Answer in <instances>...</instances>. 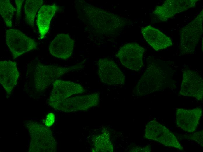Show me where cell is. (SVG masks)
I'll use <instances>...</instances> for the list:
<instances>
[{
    "label": "cell",
    "mask_w": 203,
    "mask_h": 152,
    "mask_svg": "<svg viewBox=\"0 0 203 152\" xmlns=\"http://www.w3.org/2000/svg\"><path fill=\"white\" fill-rule=\"evenodd\" d=\"M84 61L69 66L45 65L38 61L31 62L27 71V76H32L34 88L37 91L46 89L58 78L71 71L80 70Z\"/></svg>",
    "instance_id": "cell-1"
},
{
    "label": "cell",
    "mask_w": 203,
    "mask_h": 152,
    "mask_svg": "<svg viewBox=\"0 0 203 152\" xmlns=\"http://www.w3.org/2000/svg\"><path fill=\"white\" fill-rule=\"evenodd\" d=\"M25 125L30 137L29 152H54L56 143L50 129L48 127L31 120Z\"/></svg>",
    "instance_id": "cell-2"
},
{
    "label": "cell",
    "mask_w": 203,
    "mask_h": 152,
    "mask_svg": "<svg viewBox=\"0 0 203 152\" xmlns=\"http://www.w3.org/2000/svg\"><path fill=\"white\" fill-rule=\"evenodd\" d=\"M167 74L160 66L152 63L147 67L135 87L138 96L153 93L164 88Z\"/></svg>",
    "instance_id": "cell-3"
},
{
    "label": "cell",
    "mask_w": 203,
    "mask_h": 152,
    "mask_svg": "<svg viewBox=\"0 0 203 152\" xmlns=\"http://www.w3.org/2000/svg\"><path fill=\"white\" fill-rule=\"evenodd\" d=\"M203 9L195 19L181 30L179 49L181 55L193 54L202 33Z\"/></svg>",
    "instance_id": "cell-4"
},
{
    "label": "cell",
    "mask_w": 203,
    "mask_h": 152,
    "mask_svg": "<svg viewBox=\"0 0 203 152\" xmlns=\"http://www.w3.org/2000/svg\"><path fill=\"white\" fill-rule=\"evenodd\" d=\"M91 23L96 29L105 33H115L126 24L125 18L98 8L91 7Z\"/></svg>",
    "instance_id": "cell-5"
},
{
    "label": "cell",
    "mask_w": 203,
    "mask_h": 152,
    "mask_svg": "<svg viewBox=\"0 0 203 152\" xmlns=\"http://www.w3.org/2000/svg\"><path fill=\"white\" fill-rule=\"evenodd\" d=\"M99 101L98 93L69 97L60 101L49 105L55 109L68 112L87 110L98 105Z\"/></svg>",
    "instance_id": "cell-6"
},
{
    "label": "cell",
    "mask_w": 203,
    "mask_h": 152,
    "mask_svg": "<svg viewBox=\"0 0 203 152\" xmlns=\"http://www.w3.org/2000/svg\"><path fill=\"white\" fill-rule=\"evenodd\" d=\"M6 44L14 59L36 49L37 44L18 29H10L6 32Z\"/></svg>",
    "instance_id": "cell-7"
},
{
    "label": "cell",
    "mask_w": 203,
    "mask_h": 152,
    "mask_svg": "<svg viewBox=\"0 0 203 152\" xmlns=\"http://www.w3.org/2000/svg\"><path fill=\"white\" fill-rule=\"evenodd\" d=\"M144 137L166 146L180 150H182L183 148L173 133L155 120L150 121L147 124Z\"/></svg>",
    "instance_id": "cell-8"
},
{
    "label": "cell",
    "mask_w": 203,
    "mask_h": 152,
    "mask_svg": "<svg viewBox=\"0 0 203 152\" xmlns=\"http://www.w3.org/2000/svg\"><path fill=\"white\" fill-rule=\"evenodd\" d=\"M144 49L138 44L130 43L121 47L116 56L121 64L134 71L139 70L143 66V56Z\"/></svg>",
    "instance_id": "cell-9"
},
{
    "label": "cell",
    "mask_w": 203,
    "mask_h": 152,
    "mask_svg": "<svg viewBox=\"0 0 203 152\" xmlns=\"http://www.w3.org/2000/svg\"><path fill=\"white\" fill-rule=\"evenodd\" d=\"M97 65L98 75L102 83L108 85L124 83L125 76L113 61L107 58H100Z\"/></svg>",
    "instance_id": "cell-10"
},
{
    "label": "cell",
    "mask_w": 203,
    "mask_h": 152,
    "mask_svg": "<svg viewBox=\"0 0 203 152\" xmlns=\"http://www.w3.org/2000/svg\"><path fill=\"white\" fill-rule=\"evenodd\" d=\"M179 94L181 95L194 97L198 101H202L203 80L200 74L192 70H184Z\"/></svg>",
    "instance_id": "cell-11"
},
{
    "label": "cell",
    "mask_w": 203,
    "mask_h": 152,
    "mask_svg": "<svg viewBox=\"0 0 203 152\" xmlns=\"http://www.w3.org/2000/svg\"><path fill=\"white\" fill-rule=\"evenodd\" d=\"M197 0H167L157 6L153 13L160 20L166 21L176 14L195 6Z\"/></svg>",
    "instance_id": "cell-12"
},
{
    "label": "cell",
    "mask_w": 203,
    "mask_h": 152,
    "mask_svg": "<svg viewBox=\"0 0 203 152\" xmlns=\"http://www.w3.org/2000/svg\"><path fill=\"white\" fill-rule=\"evenodd\" d=\"M52 84V90L49 99V105L62 101L73 95L85 91L81 85L70 81L57 79Z\"/></svg>",
    "instance_id": "cell-13"
},
{
    "label": "cell",
    "mask_w": 203,
    "mask_h": 152,
    "mask_svg": "<svg viewBox=\"0 0 203 152\" xmlns=\"http://www.w3.org/2000/svg\"><path fill=\"white\" fill-rule=\"evenodd\" d=\"M202 115V110L200 108L192 109L178 108L176 113L177 126L186 132H194L197 128Z\"/></svg>",
    "instance_id": "cell-14"
},
{
    "label": "cell",
    "mask_w": 203,
    "mask_h": 152,
    "mask_svg": "<svg viewBox=\"0 0 203 152\" xmlns=\"http://www.w3.org/2000/svg\"><path fill=\"white\" fill-rule=\"evenodd\" d=\"M20 76L15 61L4 60L0 62V82L7 94H10L17 85Z\"/></svg>",
    "instance_id": "cell-15"
},
{
    "label": "cell",
    "mask_w": 203,
    "mask_h": 152,
    "mask_svg": "<svg viewBox=\"0 0 203 152\" xmlns=\"http://www.w3.org/2000/svg\"><path fill=\"white\" fill-rule=\"evenodd\" d=\"M74 41L67 34L57 35L50 42L49 47L50 53L54 56L66 60L71 55Z\"/></svg>",
    "instance_id": "cell-16"
},
{
    "label": "cell",
    "mask_w": 203,
    "mask_h": 152,
    "mask_svg": "<svg viewBox=\"0 0 203 152\" xmlns=\"http://www.w3.org/2000/svg\"><path fill=\"white\" fill-rule=\"evenodd\" d=\"M141 32L145 40L156 51L165 49L172 45L170 37L150 25L142 28Z\"/></svg>",
    "instance_id": "cell-17"
},
{
    "label": "cell",
    "mask_w": 203,
    "mask_h": 152,
    "mask_svg": "<svg viewBox=\"0 0 203 152\" xmlns=\"http://www.w3.org/2000/svg\"><path fill=\"white\" fill-rule=\"evenodd\" d=\"M59 9L55 4L43 5L39 9L37 23L41 39L44 38L48 31L51 20Z\"/></svg>",
    "instance_id": "cell-18"
},
{
    "label": "cell",
    "mask_w": 203,
    "mask_h": 152,
    "mask_svg": "<svg viewBox=\"0 0 203 152\" xmlns=\"http://www.w3.org/2000/svg\"><path fill=\"white\" fill-rule=\"evenodd\" d=\"M42 0H27L24 5L25 19L27 24L33 27L34 19L37 11L41 8Z\"/></svg>",
    "instance_id": "cell-19"
},
{
    "label": "cell",
    "mask_w": 203,
    "mask_h": 152,
    "mask_svg": "<svg viewBox=\"0 0 203 152\" xmlns=\"http://www.w3.org/2000/svg\"><path fill=\"white\" fill-rule=\"evenodd\" d=\"M94 147L93 152H113V148L109 139V134L104 132L102 134L95 136L93 139Z\"/></svg>",
    "instance_id": "cell-20"
},
{
    "label": "cell",
    "mask_w": 203,
    "mask_h": 152,
    "mask_svg": "<svg viewBox=\"0 0 203 152\" xmlns=\"http://www.w3.org/2000/svg\"><path fill=\"white\" fill-rule=\"evenodd\" d=\"M16 9L14 7L9 0L0 1V13L7 27H11L12 20L14 12Z\"/></svg>",
    "instance_id": "cell-21"
},
{
    "label": "cell",
    "mask_w": 203,
    "mask_h": 152,
    "mask_svg": "<svg viewBox=\"0 0 203 152\" xmlns=\"http://www.w3.org/2000/svg\"><path fill=\"white\" fill-rule=\"evenodd\" d=\"M187 139L195 141L202 146L203 144V130L196 132L192 134L185 135Z\"/></svg>",
    "instance_id": "cell-22"
},
{
    "label": "cell",
    "mask_w": 203,
    "mask_h": 152,
    "mask_svg": "<svg viewBox=\"0 0 203 152\" xmlns=\"http://www.w3.org/2000/svg\"><path fill=\"white\" fill-rule=\"evenodd\" d=\"M55 117L54 114L52 113H48L46 115L45 120L43 121L46 126L48 127L52 126L55 121Z\"/></svg>",
    "instance_id": "cell-23"
},
{
    "label": "cell",
    "mask_w": 203,
    "mask_h": 152,
    "mask_svg": "<svg viewBox=\"0 0 203 152\" xmlns=\"http://www.w3.org/2000/svg\"><path fill=\"white\" fill-rule=\"evenodd\" d=\"M24 0H15L16 6V18L18 20L20 18L21 14V9L23 2Z\"/></svg>",
    "instance_id": "cell-24"
},
{
    "label": "cell",
    "mask_w": 203,
    "mask_h": 152,
    "mask_svg": "<svg viewBox=\"0 0 203 152\" xmlns=\"http://www.w3.org/2000/svg\"><path fill=\"white\" fill-rule=\"evenodd\" d=\"M131 151L132 152H150V148L148 146L141 148L138 147L132 149Z\"/></svg>",
    "instance_id": "cell-25"
}]
</instances>
